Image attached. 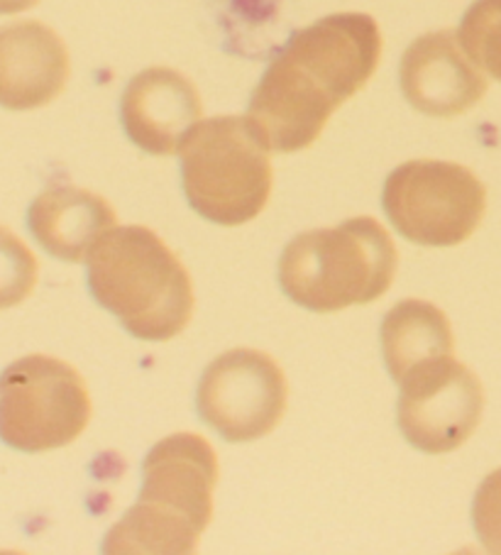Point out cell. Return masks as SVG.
<instances>
[{
    "instance_id": "obj_16",
    "label": "cell",
    "mask_w": 501,
    "mask_h": 555,
    "mask_svg": "<svg viewBox=\"0 0 501 555\" xmlns=\"http://www.w3.org/2000/svg\"><path fill=\"white\" fill-rule=\"evenodd\" d=\"M40 264L21 237L0 225V311L23 304L35 292Z\"/></svg>"
},
{
    "instance_id": "obj_3",
    "label": "cell",
    "mask_w": 501,
    "mask_h": 555,
    "mask_svg": "<svg viewBox=\"0 0 501 555\" xmlns=\"http://www.w3.org/2000/svg\"><path fill=\"white\" fill-rule=\"evenodd\" d=\"M89 284L105 311L140 340H171L194 315V282L150 228H118L89 257Z\"/></svg>"
},
{
    "instance_id": "obj_12",
    "label": "cell",
    "mask_w": 501,
    "mask_h": 555,
    "mask_svg": "<svg viewBox=\"0 0 501 555\" xmlns=\"http://www.w3.org/2000/svg\"><path fill=\"white\" fill-rule=\"evenodd\" d=\"M69 50L52 27L21 21L0 27V105L35 111L66 89Z\"/></svg>"
},
{
    "instance_id": "obj_18",
    "label": "cell",
    "mask_w": 501,
    "mask_h": 555,
    "mask_svg": "<svg viewBox=\"0 0 501 555\" xmlns=\"http://www.w3.org/2000/svg\"><path fill=\"white\" fill-rule=\"evenodd\" d=\"M40 0H0V15H17L35 8Z\"/></svg>"
},
{
    "instance_id": "obj_1",
    "label": "cell",
    "mask_w": 501,
    "mask_h": 555,
    "mask_svg": "<svg viewBox=\"0 0 501 555\" xmlns=\"http://www.w3.org/2000/svg\"><path fill=\"white\" fill-rule=\"evenodd\" d=\"M380 60L382 35L370 15H327L277 54L253 93L247 118L272 152H301L368 86Z\"/></svg>"
},
{
    "instance_id": "obj_13",
    "label": "cell",
    "mask_w": 501,
    "mask_h": 555,
    "mask_svg": "<svg viewBox=\"0 0 501 555\" xmlns=\"http://www.w3.org/2000/svg\"><path fill=\"white\" fill-rule=\"evenodd\" d=\"M118 225L113 206L93 191L52 186L30 206V231L47 253L64 262L89 260L105 235Z\"/></svg>"
},
{
    "instance_id": "obj_7",
    "label": "cell",
    "mask_w": 501,
    "mask_h": 555,
    "mask_svg": "<svg viewBox=\"0 0 501 555\" xmlns=\"http://www.w3.org/2000/svg\"><path fill=\"white\" fill-rule=\"evenodd\" d=\"M384 210L407 241L452 247L477 231L487 210V189L455 162L413 159L384 184Z\"/></svg>"
},
{
    "instance_id": "obj_6",
    "label": "cell",
    "mask_w": 501,
    "mask_h": 555,
    "mask_svg": "<svg viewBox=\"0 0 501 555\" xmlns=\"http://www.w3.org/2000/svg\"><path fill=\"white\" fill-rule=\"evenodd\" d=\"M91 409L89 387L64 360L27 356L0 375V438L15 451L44 453L74 443Z\"/></svg>"
},
{
    "instance_id": "obj_17",
    "label": "cell",
    "mask_w": 501,
    "mask_h": 555,
    "mask_svg": "<svg viewBox=\"0 0 501 555\" xmlns=\"http://www.w3.org/2000/svg\"><path fill=\"white\" fill-rule=\"evenodd\" d=\"M472 521L485 551L501 553V467L479 485L475 506H472Z\"/></svg>"
},
{
    "instance_id": "obj_15",
    "label": "cell",
    "mask_w": 501,
    "mask_h": 555,
    "mask_svg": "<svg viewBox=\"0 0 501 555\" xmlns=\"http://www.w3.org/2000/svg\"><path fill=\"white\" fill-rule=\"evenodd\" d=\"M458 40L481 72L501 81V0H475L462 17Z\"/></svg>"
},
{
    "instance_id": "obj_10",
    "label": "cell",
    "mask_w": 501,
    "mask_h": 555,
    "mask_svg": "<svg viewBox=\"0 0 501 555\" xmlns=\"http://www.w3.org/2000/svg\"><path fill=\"white\" fill-rule=\"evenodd\" d=\"M401 91L423 116L455 118L487 93V79L448 30L419 37L401 60Z\"/></svg>"
},
{
    "instance_id": "obj_5",
    "label": "cell",
    "mask_w": 501,
    "mask_h": 555,
    "mask_svg": "<svg viewBox=\"0 0 501 555\" xmlns=\"http://www.w3.org/2000/svg\"><path fill=\"white\" fill-rule=\"evenodd\" d=\"M181 177L189 204L218 225H243L272 196L269 147L249 118L198 122L181 145Z\"/></svg>"
},
{
    "instance_id": "obj_9",
    "label": "cell",
    "mask_w": 501,
    "mask_h": 555,
    "mask_svg": "<svg viewBox=\"0 0 501 555\" xmlns=\"http://www.w3.org/2000/svg\"><path fill=\"white\" fill-rule=\"evenodd\" d=\"M399 387V428L419 451L433 455L458 451L477 430L485 389L455 356L413 372Z\"/></svg>"
},
{
    "instance_id": "obj_8",
    "label": "cell",
    "mask_w": 501,
    "mask_h": 555,
    "mask_svg": "<svg viewBox=\"0 0 501 555\" xmlns=\"http://www.w3.org/2000/svg\"><path fill=\"white\" fill-rule=\"evenodd\" d=\"M288 404L284 370L267 352L237 348L223 352L201 377V418L230 443H249L279 426Z\"/></svg>"
},
{
    "instance_id": "obj_14",
    "label": "cell",
    "mask_w": 501,
    "mask_h": 555,
    "mask_svg": "<svg viewBox=\"0 0 501 555\" xmlns=\"http://www.w3.org/2000/svg\"><path fill=\"white\" fill-rule=\"evenodd\" d=\"M382 348L391 379L401 385L413 372L452 356L455 338L448 315L421 299L399 301L382 323Z\"/></svg>"
},
{
    "instance_id": "obj_2",
    "label": "cell",
    "mask_w": 501,
    "mask_h": 555,
    "mask_svg": "<svg viewBox=\"0 0 501 555\" xmlns=\"http://www.w3.org/2000/svg\"><path fill=\"white\" fill-rule=\"evenodd\" d=\"M218 455L204 436L175 434L152 448L138 504L105 535V553H194L214 519Z\"/></svg>"
},
{
    "instance_id": "obj_4",
    "label": "cell",
    "mask_w": 501,
    "mask_h": 555,
    "mask_svg": "<svg viewBox=\"0 0 501 555\" xmlns=\"http://www.w3.org/2000/svg\"><path fill=\"white\" fill-rule=\"evenodd\" d=\"M391 235L374 218L296 235L279 260V284L294 304L333 313L377 301L397 274Z\"/></svg>"
},
{
    "instance_id": "obj_11",
    "label": "cell",
    "mask_w": 501,
    "mask_h": 555,
    "mask_svg": "<svg viewBox=\"0 0 501 555\" xmlns=\"http://www.w3.org/2000/svg\"><path fill=\"white\" fill-rule=\"evenodd\" d=\"M120 116L128 138L150 155H175L201 116L198 89L184 74L154 66L134 76L123 93Z\"/></svg>"
}]
</instances>
